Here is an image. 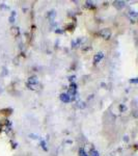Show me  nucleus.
Masks as SVG:
<instances>
[]
</instances>
